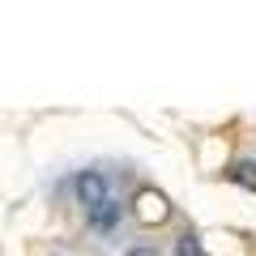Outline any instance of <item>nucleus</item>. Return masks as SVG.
Returning a JSON list of instances; mask_svg holds the SVG:
<instances>
[{"instance_id":"423d86ee","label":"nucleus","mask_w":256,"mask_h":256,"mask_svg":"<svg viewBox=\"0 0 256 256\" xmlns=\"http://www.w3.org/2000/svg\"><path fill=\"white\" fill-rule=\"evenodd\" d=\"M124 256H158V248H150V244H137V248H128Z\"/></svg>"},{"instance_id":"39448f33","label":"nucleus","mask_w":256,"mask_h":256,"mask_svg":"<svg viewBox=\"0 0 256 256\" xmlns=\"http://www.w3.org/2000/svg\"><path fill=\"white\" fill-rule=\"evenodd\" d=\"M175 256H205V248H201L196 235H180L175 239Z\"/></svg>"},{"instance_id":"20e7f679","label":"nucleus","mask_w":256,"mask_h":256,"mask_svg":"<svg viewBox=\"0 0 256 256\" xmlns=\"http://www.w3.org/2000/svg\"><path fill=\"white\" fill-rule=\"evenodd\" d=\"M230 180H235L239 188L256 192V162H252V158H244V162H235V166H230Z\"/></svg>"},{"instance_id":"f03ea898","label":"nucleus","mask_w":256,"mask_h":256,"mask_svg":"<svg viewBox=\"0 0 256 256\" xmlns=\"http://www.w3.org/2000/svg\"><path fill=\"white\" fill-rule=\"evenodd\" d=\"M77 201H82L86 210H94L98 201H107V180H102V171H82L77 175Z\"/></svg>"},{"instance_id":"f257e3e1","label":"nucleus","mask_w":256,"mask_h":256,"mask_svg":"<svg viewBox=\"0 0 256 256\" xmlns=\"http://www.w3.org/2000/svg\"><path fill=\"white\" fill-rule=\"evenodd\" d=\"M132 214H137L141 226H162V222L171 218V201H166V192L146 188V192H137V201H132Z\"/></svg>"},{"instance_id":"7ed1b4c3","label":"nucleus","mask_w":256,"mask_h":256,"mask_svg":"<svg viewBox=\"0 0 256 256\" xmlns=\"http://www.w3.org/2000/svg\"><path fill=\"white\" fill-rule=\"evenodd\" d=\"M86 214H90V226H94V230H111V226L120 222V205L111 201V196H107V201H98L94 210H86Z\"/></svg>"}]
</instances>
